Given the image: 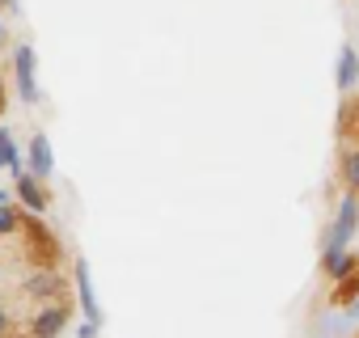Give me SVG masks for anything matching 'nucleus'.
<instances>
[{
	"label": "nucleus",
	"instance_id": "nucleus-10",
	"mask_svg": "<svg viewBox=\"0 0 359 338\" xmlns=\"http://www.w3.org/2000/svg\"><path fill=\"white\" fill-rule=\"evenodd\" d=\"M26 292H30V296H55V292H60V279H55L51 271H39V275L26 279Z\"/></svg>",
	"mask_w": 359,
	"mask_h": 338
},
{
	"label": "nucleus",
	"instance_id": "nucleus-17",
	"mask_svg": "<svg viewBox=\"0 0 359 338\" xmlns=\"http://www.w3.org/2000/svg\"><path fill=\"white\" fill-rule=\"evenodd\" d=\"M0 97H5V81H0Z\"/></svg>",
	"mask_w": 359,
	"mask_h": 338
},
{
	"label": "nucleus",
	"instance_id": "nucleus-11",
	"mask_svg": "<svg viewBox=\"0 0 359 338\" xmlns=\"http://www.w3.org/2000/svg\"><path fill=\"white\" fill-rule=\"evenodd\" d=\"M18 229V212H13V203H0V237H9Z\"/></svg>",
	"mask_w": 359,
	"mask_h": 338
},
{
	"label": "nucleus",
	"instance_id": "nucleus-16",
	"mask_svg": "<svg viewBox=\"0 0 359 338\" xmlns=\"http://www.w3.org/2000/svg\"><path fill=\"white\" fill-rule=\"evenodd\" d=\"M0 203H9V195H5V191H0Z\"/></svg>",
	"mask_w": 359,
	"mask_h": 338
},
{
	"label": "nucleus",
	"instance_id": "nucleus-18",
	"mask_svg": "<svg viewBox=\"0 0 359 338\" xmlns=\"http://www.w3.org/2000/svg\"><path fill=\"white\" fill-rule=\"evenodd\" d=\"M0 39H5V26H0Z\"/></svg>",
	"mask_w": 359,
	"mask_h": 338
},
{
	"label": "nucleus",
	"instance_id": "nucleus-9",
	"mask_svg": "<svg viewBox=\"0 0 359 338\" xmlns=\"http://www.w3.org/2000/svg\"><path fill=\"white\" fill-rule=\"evenodd\" d=\"M342 182L351 195H359V148H346L342 152Z\"/></svg>",
	"mask_w": 359,
	"mask_h": 338
},
{
	"label": "nucleus",
	"instance_id": "nucleus-2",
	"mask_svg": "<svg viewBox=\"0 0 359 338\" xmlns=\"http://www.w3.org/2000/svg\"><path fill=\"white\" fill-rule=\"evenodd\" d=\"M13 72H18V93H22V102H39V85H34V47H18V51H13Z\"/></svg>",
	"mask_w": 359,
	"mask_h": 338
},
{
	"label": "nucleus",
	"instance_id": "nucleus-15",
	"mask_svg": "<svg viewBox=\"0 0 359 338\" xmlns=\"http://www.w3.org/2000/svg\"><path fill=\"white\" fill-rule=\"evenodd\" d=\"M5 140H9V131H5V127H0V144H5Z\"/></svg>",
	"mask_w": 359,
	"mask_h": 338
},
{
	"label": "nucleus",
	"instance_id": "nucleus-5",
	"mask_svg": "<svg viewBox=\"0 0 359 338\" xmlns=\"http://www.w3.org/2000/svg\"><path fill=\"white\" fill-rule=\"evenodd\" d=\"M18 199H22L30 212H43V208H47V191H43L39 178H30V174H18Z\"/></svg>",
	"mask_w": 359,
	"mask_h": 338
},
{
	"label": "nucleus",
	"instance_id": "nucleus-14",
	"mask_svg": "<svg viewBox=\"0 0 359 338\" xmlns=\"http://www.w3.org/2000/svg\"><path fill=\"white\" fill-rule=\"evenodd\" d=\"M351 317H355V321H359V300H355V309H351Z\"/></svg>",
	"mask_w": 359,
	"mask_h": 338
},
{
	"label": "nucleus",
	"instance_id": "nucleus-7",
	"mask_svg": "<svg viewBox=\"0 0 359 338\" xmlns=\"http://www.w3.org/2000/svg\"><path fill=\"white\" fill-rule=\"evenodd\" d=\"M64 321H68V313H64L60 304H51V309H43V313L34 317V334H39V338H55V334L64 330Z\"/></svg>",
	"mask_w": 359,
	"mask_h": 338
},
{
	"label": "nucleus",
	"instance_id": "nucleus-12",
	"mask_svg": "<svg viewBox=\"0 0 359 338\" xmlns=\"http://www.w3.org/2000/svg\"><path fill=\"white\" fill-rule=\"evenodd\" d=\"M76 334H81V338H97V321H85V325H81Z\"/></svg>",
	"mask_w": 359,
	"mask_h": 338
},
{
	"label": "nucleus",
	"instance_id": "nucleus-8",
	"mask_svg": "<svg viewBox=\"0 0 359 338\" xmlns=\"http://www.w3.org/2000/svg\"><path fill=\"white\" fill-rule=\"evenodd\" d=\"M334 81H338V89H351V85L359 81V55H355L351 47L338 51V76H334Z\"/></svg>",
	"mask_w": 359,
	"mask_h": 338
},
{
	"label": "nucleus",
	"instance_id": "nucleus-1",
	"mask_svg": "<svg viewBox=\"0 0 359 338\" xmlns=\"http://www.w3.org/2000/svg\"><path fill=\"white\" fill-rule=\"evenodd\" d=\"M355 224H359V195H346L334 224H330V233H325V245H346L355 237Z\"/></svg>",
	"mask_w": 359,
	"mask_h": 338
},
{
	"label": "nucleus",
	"instance_id": "nucleus-13",
	"mask_svg": "<svg viewBox=\"0 0 359 338\" xmlns=\"http://www.w3.org/2000/svg\"><path fill=\"white\" fill-rule=\"evenodd\" d=\"M5 334H9V313L0 309V338H5Z\"/></svg>",
	"mask_w": 359,
	"mask_h": 338
},
{
	"label": "nucleus",
	"instance_id": "nucleus-20",
	"mask_svg": "<svg viewBox=\"0 0 359 338\" xmlns=\"http://www.w3.org/2000/svg\"><path fill=\"white\" fill-rule=\"evenodd\" d=\"M0 165H5V156H0Z\"/></svg>",
	"mask_w": 359,
	"mask_h": 338
},
{
	"label": "nucleus",
	"instance_id": "nucleus-3",
	"mask_svg": "<svg viewBox=\"0 0 359 338\" xmlns=\"http://www.w3.org/2000/svg\"><path fill=\"white\" fill-rule=\"evenodd\" d=\"M72 279H76V300H81L85 321H102V309H97V296H93V283H89V266H85V258H76Z\"/></svg>",
	"mask_w": 359,
	"mask_h": 338
},
{
	"label": "nucleus",
	"instance_id": "nucleus-6",
	"mask_svg": "<svg viewBox=\"0 0 359 338\" xmlns=\"http://www.w3.org/2000/svg\"><path fill=\"white\" fill-rule=\"evenodd\" d=\"M321 271H325L330 279H346V271H351V254H346V245H325V254H321Z\"/></svg>",
	"mask_w": 359,
	"mask_h": 338
},
{
	"label": "nucleus",
	"instance_id": "nucleus-19",
	"mask_svg": "<svg viewBox=\"0 0 359 338\" xmlns=\"http://www.w3.org/2000/svg\"><path fill=\"white\" fill-rule=\"evenodd\" d=\"M5 5H13V0H5Z\"/></svg>",
	"mask_w": 359,
	"mask_h": 338
},
{
	"label": "nucleus",
	"instance_id": "nucleus-4",
	"mask_svg": "<svg viewBox=\"0 0 359 338\" xmlns=\"http://www.w3.org/2000/svg\"><path fill=\"white\" fill-rule=\"evenodd\" d=\"M51 169H55L51 140H47V135H34V140H30V174L43 182V178H51Z\"/></svg>",
	"mask_w": 359,
	"mask_h": 338
}]
</instances>
